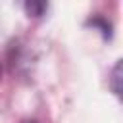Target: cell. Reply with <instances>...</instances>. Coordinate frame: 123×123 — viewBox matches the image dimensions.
Here are the masks:
<instances>
[{
	"mask_svg": "<svg viewBox=\"0 0 123 123\" xmlns=\"http://www.w3.org/2000/svg\"><path fill=\"white\" fill-rule=\"evenodd\" d=\"M110 88L123 102V58L117 60V63L111 67V73H110Z\"/></svg>",
	"mask_w": 123,
	"mask_h": 123,
	"instance_id": "obj_1",
	"label": "cell"
},
{
	"mask_svg": "<svg viewBox=\"0 0 123 123\" xmlns=\"http://www.w3.org/2000/svg\"><path fill=\"white\" fill-rule=\"evenodd\" d=\"M86 25H92L94 29H98L104 38H111V25H110V21H106L104 17H98V15H96V17H90V19L86 21Z\"/></svg>",
	"mask_w": 123,
	"mask_h": 123,
	"instance_id": "obj_2",
	"label": "cell"
},
{
	"mask_svg": "<svg viewBox=\"0 0 123 123\" xmlns=\"http://www.w3.org/2000/svg\"><path fill=\"white\" fill-rule=\"evenodd\" d=\"M23 6H25V10H27V13H29V15H33V17H40V15L46 12V8H48V4H46V2H37V0L25 2Z\"/></svg>",
	"mask_w": 123,
	"mask_h": 123,
	"instance_id": "obj_3",
	"label": "cell"
},
{
	"mask_svg": "<svg viewBox=\"0 0 123 123\" xmlns=\"http://www.w3.org/2000/svg\"><path fill=\"white\" fill-rule=\"evenodd\" d=\"M21 123H38V121H31V119H25V121H21Z\"/></svg>",
	"mask_w": 123,
	"mask_h": 123,
	"instance_id": "obj_4",
	"label": "cell"
}]
</instances>
